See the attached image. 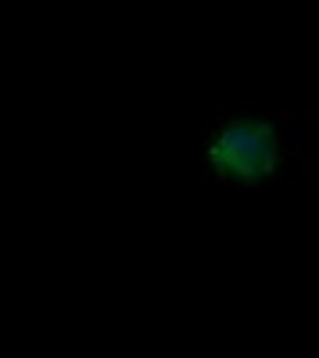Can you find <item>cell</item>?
Here are the masks:
<instances>
[{
    "mask_svg": "<svg viewBox=\"0 0 319 358\" xmlns=\"http://www.w3.org/2000/svg\"><path fill=\"white\" fill-rule=\"evenodd\" d=\"M283 155V140L273 122L262 118H237L219 129V136L208 143V162L222 183L251 187L258 179L276 172Z\"/></svg>",
    "mask_w": 319,
    "mask_h": 358,
    "instance_id": "1",
    "label": "cell"
}]
</instances>
